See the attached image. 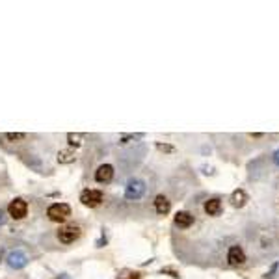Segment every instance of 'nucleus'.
I'll list each match as a JSON object with an SVG mask.
<instances>
[{
	"label": "nucleus",
	"instance_id": "f257e3e1",
	"mask_svg": "<svg viewBox=\"0 0 279 279\" xmlns=\"http://www.w3.org/2000/svg\"><path fill=\"white\" fill-rule=\"evenodd\" d=\"M47 216L52 222L62 223V222H65L67 218L71 216V207L67 203H52L51 207L47 208Z\"/></svg>",
	"mask_w": 279,
	"mask_h": 279
},
{
	"label": "nucleus",
	"instance_id": "f03ea898",
	"mask_svg": "<svg viewBox=\"0 0 279 279\" xmlns=\"http://www.w3.org/2000/svg\"><path fill=\"white\" fill-rule=\"evenodd\" d=\"M145 194V183L144 181H140V179H132L127 188H125V197L129 199V201H136V199H140V197Z\"/></svg>",
	"mask_w": 279,
	"mask_h": 279
},
{
	"label": "nucleus",
	"instance_id": "7ed1b4c3",
	"mask_svg": "<svg viewBox=\"0 0 279 279\" xmlns=\"http://www.w3.org/2000/svg\"><path fill=\"white\" fill-rule=\"evenodd\" d=\"M8 212H10V216L13 220H22V218L28 214V205H26L24 199L17 197V199H13L10 205H8Z\"/></svg>",
	"mask_w": 279,
	"mask_h": 279
},
{
	"label": "nucleus",
	"instance_id": "20e7f679",
	"mask_svg": "<svg viewBox=\"0 0 279 279\" xmlns=\"http://www.w3.org/2000/svg\"><path fill=\"white\" fill-rule=\"evenodd\" d=\"M80 201H82L86 207H97L104 201V196L101 190H84L82 196H80Z\"/></svg>",
	"mask_w": 279,
	"mask_h": 279
},
{
	"label": "nucleus",
	"instance_id": "39448f33",
	"mask_svg": "<svg viewBox=\"0 0 279 279\" xmlns=\"http://www.w3.org/2000/svg\"><path fill=\"white\" fill-rule=\"evenodd\" d=\"M78 237H80V227L76 225H65L58 231V238L62 244H73Z\"/></svg>",
	"mask_w": 279,
	"mask_h": 279
},
{
	"label": "nucleus",
	"instance_id": "423d86ee",
	"mask_svg": "<svg viewBox=\"0 0 279 279\" xmlns=\"http://www.w3.org/2000/svg\"><path fill=\"white\" fill-rule=\"evenodd\" d=\"M227 262L229 266H242L246 262V253L240 246H231L227 251Z\"/></svg>",
	"mask_w": 279,
	"mask_h": 279
},
{
	"label": "nucleus",
	"instance_id": "0eeeda50",
	"mask_svg": "<svg viewBox=\"0 0 279 279\" xmlns=\"http://www.w3.org/2000/svg\"><path fill=\"white\" fill-rule=\"evenodd\" d=\"M112 179H114V166L103 164L97 167V171H95V181H97V183L106 185V183H110Z\"/></svg>",
	"mask_w": 279,
	"mask_h": 279
},
{
	"label": "nucleus",
	"instance_id": "6e6552de",
	"mask_svg": "<svg viewBox=\"0 0 279 279\" xmlns=\"http://www.w3.org/2000/svg\"><path fill=\"white\" fill-rule=\"evenodd\" d=\"M8 264L15 270L24 268V266L28 264V257L22 253L21 249H15V251H11L10 255H8Z\"/></svg>",
	"mask_w": 279,
	"mask_h": 279
},
{
	"label": "nucleus",
	"instance_id": "1a4fd4ad",
	"mask_svg": "<svg viewBox=\"0 0 279 279\" xmlns=\"http://www.w3.org/2000/svg\"><path fill=\"white\" fill-rule=\"evenodd\" d=\"M192 223H194V216H192L190 212L181 210V212H177L175 214V225L179 229H188Z\"/></svg>",
	"mask_w": 279,
	"mask_h": 279
},
{
	"label": "nucleus",
	"instance_id": "9d476101",
	"mask_svg": "<svg viewBox=\"0 0 279 279\" xmlns=\"http://www.w3.org/2000/svg\"><path fill=\"white\" fill-rule=\"evenodd\" d=\"M169 208H171V201L167 199L166 196H156L155 199V210L160 214V216H164L169 212Z\"/></svg>",
	"mask_w": 279,
	"mask_h": 279
},
{
	"label": "nucleus",
	"instance_id": "9b49d317",
	"mask_svg": "<svg viewBox=\"0 0 279 279\" xmlns=\"http://www.w3.org/2000/svg\"><path fill=\"white\" fill-rule=\"evenodd\" d=\"M205 212H207V216H220L222 214V201L216 197L205 201Z\"/></svg>",
	"mask_w": 279,
	"mask_h": 279
},
{
	"label": "nucleus",
	"instance_id": "f8f14e48",
	"mask_svg": "<svg viewBox=\"0 0 279 279\" xmlns=\"http://www.w3.org/2000/svg\"><path fill=\"white\" fill-rule=\"evenodd\" d=\"M231 201H233V205L235 207H244L246 205V201H248V196H246V192L244 190H235L233 192V196H231Z\"/></svg>",
	"mask_w": 279,
	"mask_h": 279
},
{
	"label": "nucleus",
	"instance_id": "ddd939ff",
	"mask_svg": "<svg viewBox=\"0 0 279 279\" xmlns=\"http://www.w3.org/2000/svg\"><path fill=\"white\" fill-rule=\"evenodd\" d=\"M73 160H74V153L73 151H60V155H58V162H62V164H71Z\"/></svg>",
	"mask_w": 279,
	"mask_h": 279
},
{
	"label": "nucleus",
	"instance_id": "4468645a",
	"mask_svg": "<svg viewBox=\"0 0 279 279\" xmlns=\"http://www.w3.org/2000/svg\"><path fill=\"white\" fill-rule=\"evenodd\" d=\"M4 140H8V142H21V140H24L26 138V134H22V132H8V134H4L2 136Z\"/></svg>",
	"mask_w": 279,
	"mask_h": 279
},
{
	"label": "nucleus",
	"instance_id": "2eb2a0df",
	"mask_svg": "<svg viewBox=\"0 0 279 279\" xmlns=\"http://www.w3.org/2000/svg\"><path fill=\"white\" fill-rule=\"evenodd\" d=\"M67 140H69V144H71V145H80L82 136H80V134H69V136H67Z\"/></svg>",
	"mask_w": 279,
	"mask_h": 279
},
{
	"label": "nucleus",
	"instance_id": "dca6fc26",
	"mask_svg": "<svg viewBox=\"0 0 279 279\" xmlns=\"http://www.w3.org/2000/svg\"><path fill=\"white\" fill-rule=\"evenodd\" d=\"M274 160H276V164L279 166V151H278V153H276V155H274Z\"/></svg>",
	"mask_w": 279,
	"mask_h": 279
},
{
	"label": "nucleus",
	"instance_id": "f3484780",
	"mask_svg": "<svg viewBox=\"0 0 279 279\" xmlns=\"http://www.w3.org/2000/svg\"><path fill=\"white\" fill-rule=\"evenodd\" d=\"M0 223H2V210H0Z\"/></svg>",
	"mask_w": 279,
	"mask_h": 279
}]
</instances>
